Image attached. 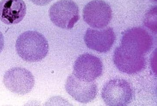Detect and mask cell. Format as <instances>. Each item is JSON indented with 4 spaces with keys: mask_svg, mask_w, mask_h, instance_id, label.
<instances>
[{
    "mask_svg": "<svg viewBox=\"0 0 157 106\" xmlns=\"http://www.w3.org/2000/svg\"><path fill=\"white\" fill-rule=\"evenodd\" d=\"M15 47L20 57L30 62L42 60L47 55L49 50L46 38L36 31H27L21 34L16 41Z\"/></svg>",
    "mask_w": 157,
    "mask_h": 106,
    "instance_id": "6da1fadb",
    "label": "cell"
},
{
    "mask_svg": "<svg viewBox=\"0 0 157 106\" xmlns=\"http://www.w3.org/2000/svg\"><path fill=\"white\" fill-rule=\"evenodd\" d=\"M101 96L107 105L125 106L132 101L134 92L127 81L123 79H114L104 85Z\"/></svg>",
    "mask_w": 157,
    "mask_h": 106,
    "instance_id": "7a4b0ae2",
    "label": "cell"
},
{
    "mask_svg": "<svg viewBox=\"0 0 157 106\" xmlns=\"http://www.w3.org/2000/svg\"><path fill=\"white\" fill-rule=\"evenodd\" d=\"M153 44V37L146 29L134 27L123 33L120 46L128 52L144 55L151 51Z\"/></svg>",
    "mask_w": 157,
    "mask_h": 106,
    "instance_id": "3957f363",
    "label": "cell"
},
{
    "mask_svg": "<svg viewBox=\"0 0 157 106\" xmlns=\"http://www.w3.org/2000/svg\"><path fill=\"white\" fill-rule=\"evenodd\" d=\"M49 16L56 26L63 29H70L79 19V10L73 1L61 0L50 7Z\"/></svg>",
    "mask_w": 157,
    "mask_h": 106,
    "instance_id": "277c9868",
    "label": "cell"
},
{
    "mask_svg": "<svg viewBox=\"0 0 157 106\" xmlns=\"http://www.w3.org/2000/svg\"><path fill=\"white\" fill-rule=\"evenodd\" d=\"M3 82L10 92L23 95L31 92L35 84L34 76L28 70L22 67H14L5 73Z\"/></svg>",
    "mask_w": 157,
    "mask_h": 106,
    "instance_id": "5b68a950",
    "label": "cell"
},
{
    "mask_svg": "<svg viewBox=\"0 0 157 106\" xmlns=\"http://www.w3.org/2000/svg\"><path fill=\"white\" fill-rule=\"evenodd\" d=\"M103 69V63L100 58L93 55L85 53L76 60L72 73L80 80L92 82L101 75Z\"/></svg>",
    "mask_w": 157,
    "mask_h": 106,
    "instance_id": "8992f818",
    "label": "cell"
},
{
    "mask_svg": "<svg viewBox=\"0 0 157 106\" xmlns=\"http://www.w3.org/2000/svg\"><path fill=\"white\" fill-rule=\"evenodd\" d=\"M83 16L84 20L89 26L100 29L105 28L110 23L112 11L106 2L102 0H94L84 7Z\"/></svg>",
    "mask_w": 157,
    "mask_h": 106,
    "instance_id": "52a82bcc",
    "label": "cell"
},
{
    "mask_svg": "<svg viewBox=\"0 0 157 106\" xmlns=\"http://www.w3.org/2000/svg\"><path fill=\"white\" fill-rule=\"evenodd\" d=\"M116 36L111 27L95 29H87L84 37V41L90 49L101 53L110 50L115 41Z\"/></svg>",
    "mask_w": 157,
    "mask_h": 106,
    "instance_id": "ba28073f",
    "label": "cell"
},
{
    "mask_svg": "<svg viewBox=\"0 0 157 106\" xmlns=\"http://www.w3.org/2000/svg\"><path fill=\"white\" fill-rule=\"evenodd\" d=\"M113 58L119 71L127 74L137 73L146 67V59L144 55L128 52L120 46L115 50Z\"/></svg>",
    "mask_w": 157,
    "mask_h": 106,
    "instance_id": "9c48e42d",
    "label": "cell"
},
{
    "mask_svg": "<svg viewBox=\"0 0 157 106\" xmlns=\"http://www.w3.org/2000/svg\"><path fill=\"white\" fill-rule=\"evenodd\" d=\"M66 92L77 101L87 104L95 98L98 88L94 81L86 82L78 79L73 73L69 75L65 83Z\"/></svg>",
    "mask_w": 157,
    "mask_h": 106,
    "instance_id": "30bf717a",
    "label": "cell"
},
{
    "mask_svg": "<svg viewBox=\"0 0 157 106\" xmlns=\"http://www.w3.org/2000/svg\"><path fill=\"white\" fill-rule=\"evenodd\" d=\"M27 11L23 0H2L0 2V20L7 25L19 23Z\"/></svg>",
    "mask_w": 157,
    "mask_h": 106,
    "instance_id": "8fae6325",
    "label": "cell"
},
{
    "mask_svg": "<svg viewBox=\"0 0 157 106\" xmlns=\"http://www.w3.org/2000/svg\"><path fill=\"white\" fill-rule=\"evenodd\" d=\"M30 1L35 5L43 6L48 5L53 0H30Z\"/></svg>",
    "mask_w": 157,
    "mask_h": 106,
    "instance_id": "7c38bea8",
    "label": "cell"
},
{
    "mask_svg": "<svg viewBox=\"0 0 157 106\" xmlns=\"http://www.w3.org/2000/svg\"><path fill=\"white\" fill-rule=\"evenodd\" d=\"M4 45H5V41L4 37L0 31V54L4 49Z\"/></svg>",
    "mask_w": 157,
    "mask_h": 106,
    "instance_id": "4fadbf2b",
    "label": "cell"
},
{
    "mask_svg": "<svg viewBox=\"0 0 157 106\" xmlns=\"http://www.w3.org/2000/svg\"><path fill=\"white\" fill-rule=\"evenodd\" d=\"M153 1H155V2H156V1H157V0H153Z\"/></svg>",
    "mask_w": 157,
    "mask_h": 106,
    "instance_id": "5bb4252c",
    "label": "cell"
}]
</instances>
